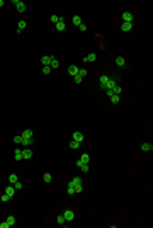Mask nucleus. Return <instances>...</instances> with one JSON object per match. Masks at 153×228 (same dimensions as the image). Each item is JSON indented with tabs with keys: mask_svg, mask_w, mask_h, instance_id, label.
Segmentation results:
<instances>
[{
	"mask_svg": "<svg viewBox=\"0 0 153 228\" xmlns=\"http://www.w3.org/2000/svg\"><path fill=\"white\" fill-rule=\"evenodd\" d=\"M72 140H75V141L82 143V141H83V133H82V131H73V134H72Z\"/></svg>",
	"mask_w": 153,
	"mask_h": 228,
	"instance_id": "obj_5",
	"label": "nucleus"
},
{
	"mask_svg": "<svg viewBox=\"0 0 153 228\" xmlns=\"http://www.w3.org/2000/svg\"><path fill=\"white\" fill-rule=\"evenodd\" d=\"M14 143H22V136H20V134L14 136Z\"/></svg>",
	"mask_w": 153,
	"mask_h": 228,
	"instance_id": "obj_37",
	"label": "nucleus"
},
{
	"mask_svg": "<svg viewBox=\"0 0 153 228\" xmlns=\"http://www.w3.org/2000/svg\"><path fill=\"white\" fill-rule=\"evenodd\" d=\"M116 85H117V82L114 80V78H109V82H107V87H105V90H107V89H114Z\"/></svg>",
	"mask_w": 153,
	"mask_h": 228,
	"instance_id": "obj_21",
	"label": "nucleus"
},
{
	"mask_svg": "<svg viewBox=\"0 0 153 228\" xmlns=\"http://www.w3.org/2000/svg\"><path fill=\"white\" fill-rule=\"evenodd\" d=\"M107 82H109V77H107V75H101V78H99V85H101V89L105 90V87H107Z\"/></svg>",
	"mask_w": 153,
	"mask_h": 228,
	"instance_id": "obj_6",
	"label": "nucleus"
},
{
	"mask_svg": "<svg viewBox=\"0 0 153 228\" xmlns=\"http://www.w3.org/2000/svg\"><path fill=\"white\" fill-rule=\"evenodd\" d=\"M72 22L76 26V27H78V26L82 24V17H80V16H73V17H72Z\"/></svg>",
	"mask_w": 153,
	"mask_h": 228,
	"instance_id": "obj_19",
	"label": "nucleus"
},
{
	"mask_svg": "<svg viewBox=\"0 0 153 228\" xmlns=\"http://www.w3.org/2000/svg\"><path fill=\"white\" fill-rule=\"evenodd\" d=\"M49 66H51V70H56L58 66H60V61H58L56 58L53 56V60H51V63H49Z\"/></svg>",
	"mask_w": 153,
	"mask_h": 228,
	"instance_id": "obj_18",
	"label": "nucleus"
},
{
	"mask_svg": "<svg viewBox=\"0 0 153 228\" xmlns=\"http://www.w3.org/2000/svg\"><path fill=\"white\" fill-rule=\"evenodd\" d=\"M116 65H117V66H126V60H124L123 56H117V58H116Z\"/></svg>",
	"mask_w": 153,
	"mask_h": 228,
	"instance_id": "obj_20",
	"label": "nucleus"
},
{
	"mask_svg": "<svg viewBox=\"0 0 153 228\" xmlns=\"http://www.w3.org/2000/svg\"><path fill=\"white\" fill-rule=\"evenodd\" d=\"M66 192H68V196H73V194H75V186H73V182H68Z\"/></svg>",
	"mask_w": 153,
	"mask_h": 228,
	"instance_id": "obj_17",
	"label": "nucleus"
},
{
	"mask_svg": "<svg viewBox=\"0 0 153 228\" xmlns=\"http://www.w3.org/2000/svg\"><path fill=\"white\" fill-rule=\"evenodd\" d=\"M43 73L49 75V73H51V66H43Z\"/></svg>",
	"mask_w": 153,
	"mask_h": 228,
	"instance_id": "obj_34",
	"label": "nucleus"
},
{
	"mask_svg": "<svg viewBox=\"0 0 153 228\" xmlns=\"http://www.w3.org/2000/svg\"><path fill=\"white\" fill-rule=\"evenodd\" d=\"M73 78H75V83H82V77H80V75H76V77H73Z\"/></svg>",
	"mask_w": 153,
	"mask_h": 228,
	"instance_id": "obj_40",
	"label": "nucleus"
},
{
	"mask_svg": "<svg viewBox=\"0 0 153 228\" xmlns=\"http://www.w3.org/2000/svg\"><path fill=\"white\" fill-rule=\"evenodd\" d=\"M2 5H4V0H0V7H2Z\"/></svg>",
	"mask_w": 153,
	"mask_h": 228,
	"instance_id": "obj_42",
	"label": "nucleus"
},
{
	"mask_svg": "<svg viewBox=\"0 0 153 228\" xmlns=\"http://www.w3.org/2000/svg\"><path fill=\"white\" fill-rule=\"evenodd\" d=\"M68 75L76 77V75H78V66H76V65H70L68 66Z\"/></svg>",
	"mask_w": 153,
	"mask_h": 228,
	"instance_id": "obj_9",
	"label": "nucleus"
},
{
	"mask_svg": "<svg viewBox=\"0 0 153 228\" xmlns=\"http://www.w3.org/2000/svg\"><path fill=\"white\" fill-rule=\"evenodd\" d=\"M141 150L143 151H151L153 150V145H151V141H146V143H143V145H141Z\"/></svg>",
	"mask_w": 153,
	"mask_h": 228,
	"instance_id": "obj_13",
	"label": "nucleus"
},
{
	"mask_svg": "<svg viewBox=\"0 0 153 228\" xmlns=\"http://www.w3.org/2000/svg\"><path fill=\"white\" fill-rule=\"evenodd\" d=\"M56 223H58V225H61V226H63V225L66 223V221H65V216H63V213L56 216Z\"/></svg>",
	"mask_w": 153,
	"mask_h": 228,
	"instance_id": "obj_25",
	"label": "nucleus"
},
{
	"mask_svg": "<svg viewBox=\"0 0 153 228\" xmlns=\"http://www.w3.org/2000/svg\"><path fill=\"white\" fill-rule=\"evenodd\" d=\"M72 182H73V186H82V179H80V177H73Z\"/></svg>",
	"mask_w": 153,
	"mask_h": 228,
	"instance_id": "obj_31",
	"label": "nucleus"
},
{
	"mask_svg": "<svg viewBox=\"0 0 153 228\" xmlns=\"http://www.w3.org/2000/svg\"><path fill=\"white\" fill-rule=\"evenodd\" d=\"M134 20V16L131 12H123V22H129V24H133Z\"/></svg>",
	"mask_w": 153,
	"mask_h": 228,
	"instance_id": "obj_4",
	"label": "nucleus"
},
{
	"mask_svg": "<svg viewBox=\"0 0 153 228\" xmlns=\"http://www.w3.org/2000/svg\"><path fill=\"white\" fill-rule=\"evenodd\" d=\"M105 94H107V97H112L114 92H112V89H107V90H105Z\"/></svg>",
	"mask_w": 153,
	"mask_h": 228,
	"instance_id": "obj_38",
	"label": "nucleus"
},
{
	"mask_svg": "<svg viewBox=\"0 0 153 228\" xmlns=\"http://www.w3.org/2000/svg\"><path fill=\"white\" fill-rule=\"evenodd\" d=\"M32 155H34V153H32L31 148H24V150H22V158H24V160L32 158Z\"/></svg>",
	"mask_w": 153,
	"mask_h": 228,
	"instance_id": "obj_8",
	"label": "nucleus"
},
{
	"mask_svg": "<svg viewBox=\"0 0 153 228\" xmlns=\"http://www.w3.org/2000/svg\"><path fill=\"white\" fill-rule=\"evenodd\" d=\"M26 27H27V22H26V20H20L19 24H17V33H22Z\"/></svg>",
	"mask_w": 153,
	"mask_h": 228,
	"instance_id": "obj_14",
	"label": "nucleus"
},
{
	"mask_svg": "<svg viewBox=\"0 0 153 228\" xmlns=\"http://www.w3.org/2000/svg\"><path fill=\"white\" fill-rule=\"evenodd\" d=\"M112 92H114V94H116V95H121V94H123V87L119 85V83H117V85H116V87H114V89H112Z\"/></svg>",
	"mask_w": 153,
	"mask_h": 228,
	"instance_id": "obj_26",
	"label": "nucleus"
},
{
	"mask_svg": "<svg viewBox=\"0 0 153 228\" xmlns=\"http://www.w3.org/2000/svg\"><path fill=\"white\" fill-rule=\"evenodd\" d=\"M14 160H17V162L22 160V150H20V148H16V150H14Z\"/></svg>",
	"mask_w": 153,
	"mask_h": 228,
	"instance_id": "obj_11",
	"label": "nucleus"
},
{
	"mask_svg": "<svg viewBox=\"0 0 153 228\" xmlns=\"http://www.w3.org/2000/svg\"><path fill=\"white\" fill-rule=\"evenodd\" d=\"M12 4L16 5L17 12H26V4L24 2H20V0H12Z\"/></svg>",
	"mask_w": 153,
	"mask_h": 228,
	"instance_id": "obj_2",
	"label": "nucleus"
},
{
	"mask_svg": "<svg viewBox=\"0 0 153 228\" xmlns=\"http://www.w3.org/2000/svg\"><path fill=\"white\" fill-rule=\"evenodd\" d=\"M68 147H70V150H76V148L80 147V143H78V141H75V140H72V141L68 143Z\"/></svg>",
	"mask_w": 153,
	"mask_h": 228,
	"instance_id": "obj_22",
	"label": "nucleus"
},
{
	"mask_svg": "<svg viewBox=\"0 0 153 228\" xmlns=\"http://www.w3.org/2000/svg\"><path fill=\"white\" fill-rule=\"evenodd\" d=\"M5 194L10 196V197H14V194H16V187H14V184H10V186L5 187Z\"/></svg>",
	"mask_w": 153,
	"mask_h": 228,
	"instance_id": "obj_10",
	"label": "nucleus"
},
{
	"mask_svg": "<svg viewBox=\"0 0 153 228\" xmlns=\"http://www.w3.org/2000/svg\"><path fill=\"white\" fill-rule=\"evenodd\" d=\"M55 27H56V31H65V17H60V20H58L56 24H55Z\"/></svg>",
	"mask_w": 153,
	"mask_h": 228,
	"instance_id": "obj_7",
	"label": "nucleus"
},
{
	"mask_svg": "<svg viewBox=\"0 0 153 228\" xmlns=\"http://www.w3.org/2000/svg\"><path fill=\"white\" fill-rule=\"evenodd\" d=\"M97 60V55L95 53H90V55H87V56L83 58V61H95Z\"/></svg>",
	"mask_w": 153,
	"mask_h": 228,
	"instance_id": "obj_23",
	"label": "nucleus"
},
{
	"mask_svg": "<svg viewBox=\"0 0 153 228\" xmlns=\"http://www.w3.org/2000/svg\"><path fill=\"white\" fill-rule=\"evenodd\" d=\"M10 199H12V197H10V196H7V194H5V192H4V194H2V196H0V201H2V203H9V201H10Z\"/></svg>",
	"mask_w": 153,
	"mask_h": 228,
	"instance_id": "obj_28",
	"label": "nucleus"
},
{
	"mask_svg": "<svg viewBox=\"0 0 153 228\" xmlns=\"http://www.w3.org/2000/svg\"><path fill=\"white\" fill-rule=\"evenodd\" d=\"M78 162L89 163V162H90V155H89V153H82V157H80V160H78Z\"/></svg>",
	"mask_w": 153,
	"mask_h": 228,
	"instance_id": "obj_16",
	"label": "nucleus"
},
{
	"mask_svg": "<svg viewBox=\"0 0 153 228\" xmlns=\"http://www.w3.org/2000/svg\"><path fill=\"white\" fill-rule=\"evenodd\" d=\"M63 216H65V221H66V223H72V221L75 220V213H73V209H65Z\"/></svg>",
	"mask_w": 153,
	"mask_h": 228,
	"instance_id": "obj_1",
	"label": "nucleus"
},
{
	"mask_svg": "<svg viewBox=\"0 0 153 228\" xmlns=\"http://www.w3.org/2000/svg\"><path fill=\"white\" fill-rule=\"evenodd\" d=\"M51 60H53V56H43L41 58V63H43V66H49Z\"/></svg>",
	"mask_w": 153,
	"mask_h": 228,
	"instance_id": "obj_15",
	"label": "nucleus"
},
{
	"mask_svg": "<svg viewBox=\"0 0 153 228\" xmlns=\"http://www.w3.org/2000/svg\"><path fill=\"white\" fill-rule=\"evenodd\" d=\"M20 136H22V140H34V133H32V130H24L22 133H20Z\"/></svg>",
	"mask_w": 153,
	"mask_h": 228,
	"instance_id": "obj_3",
	"label": "nucleus"
},
{
	"mask_svg": "<svg viewBox=\"0 0 153 228\" xmlns=\"http://www.w3.org/2000/svg\"><path fill=\"white\" fill-rule=\"evenodd\" d=\"M109 99H111V102H112V104H119V101H121V95H116V94H114L112 97H109Z\"/></svg>",
	"mask_w": 153,
	"mask_h": 228,
	"instance_id": "obj_27",
	"label": "nucleus"
},
{
	"mask_svg": "<svg viewBox=\"0 0 153 228\" xmlns=\"http://www.w3.org/2000/svg\"><path fill=\"white\" fill-rule=\"evenodd\" d=\"M14 187H16V191H20V189H22V184L17 180V182H14Z\"/></svg>",
	"mask_w": 153,
	"mask_h": 228,
	"instance_id": "obj_36",
	"label": "nucleus"
},
{
	"mask_svg": "<svg viewBox=\"0 0 153 228\" xmlns=\"http://www.w3.org/2000/svg\"><path fill=\"white\" fill-rule=\"evenodd\" d=\"M17 180H19V179H17V175H16V174H10V175H9V182H10V184L17 182Z\"/></svg>",
	"mask_w": 153,
	"mask_h": 228,
	"instance_id": "obj_30",
	"label": "nucleus"
},
{
	"mask_svg": "<svg viewBox=\"0 0 153 228\" xmlns=\"http://www.w3.org/2000/svg\"><path fill=\"white\" fill-rule=\"evenodd\" d=\"M121 29H123V31H131V29H133V24H129V22H123Z\"/></svg>",
	"mask_w": 153,
	"mask_h": 228,
	"instance_id": "obj_24",
	"label": "nucleus"
},
{
	"mask_svg": "<svg viewBox=\"0 0 153 228\" xmlns=\"http://www.w3.org/2000/svg\"><path fill=\"white\" fill-rule=\"evenodd\" d=\"M43 179H44V182H51L53 177H51V174H44V177H43Z\"/></svg>",
	"mask_w": 153,
	"mask_h": 228,
	"instance_id": "obj_35",
	"label": "nucleus"
},
{
	"mask_svg": "<svg viewBox=\"0 0 153 228\" xmlns=\"http://www.w3.org/2000/svg\"><path fill=\"white\" fill-rule=\"evenodd\" d=\"M76 167H80L82 172H89V170H90L89 163H82V162H78V160H76Z\"/></svg>",
	"mask_w": 153,
	"mask_h": 228,
	"instance_id": "obj_12",
	"label": "nucleus"
},
{
	"mask_svg": "<svg viewBox=\"0 0 153 228\" xmlns=\"http://www.w3.org/2000/svg\"><path fill=\"white\" fill-rule=\"evenodd\" d=\"M5 221H7L10 226H14V225H16V218H14V216H7V220H5Z\"/></svg>",
	"mask_w": 153,
	"mask_h": 228,
	"instance_id": "obj_29",
	"label": "nucleus"
},
{
	"mask_svg": "<svg viewBox=\"0 0 153 228\" xmlns=\"http://www.w3.org/2000/svg\"><path fill=\"white\" fill-rule=\"evenodd\" d=\"M9 226H10V225H9L7 221H4V223H0V228H9Z\"/></svg>",
	"mask_w": 153,
	"mask_h": 228,
	"instance_id": "obj_41",
	"label": "nucleus"
},
{
	"mask_svg": "<svg viewBox=\"0 0 153 228\" xmlns=\"http://www.w3.org/2000/svg\"><path fill=\"white\" fill-rule=\"evenodd\" d=\"M49 20H51L53 24H56L58 20H60V16H56V14H53V16H51V17H49Z\"/></svg>",
	"mask_w": 153,
	"mask_h": 228,
	"instance_id": "obj_32",
	"label": "nucleus"
},
{
	"mask_svg": "<svg viewBox=\"0 0 153 228\" xmlns=\"http://www.w3.org/2000/svg\"><path fill=\"white\" fill-rule=\"evenodd\" d=\"M87 73H89V72H87V70H85V68H78V75H80L82 78H83V77H85V75H87Z\"/></svg>",
	"mask_w": 153,
	"mask_h": 228,
	"instance_id": "obj_33",
	"label": "nucleus"
},
{
	"mask_svg": "<svg viewBox=\"0 0 153 228\" xmlns=\"http://www.w3.org/2000/svg\"><path fill=\"white\" fill-rule=\"evenodd\" d=\"M78 29H80L82 33H83V31H87V26H85V24H83V22H82V24H80V26H78Z\"/></svg>",
	"mask_w": 153,
	"mask_h": 228,
	"instance_id": "obj_39",
	"label": "nucleus"
}]
</instances>
